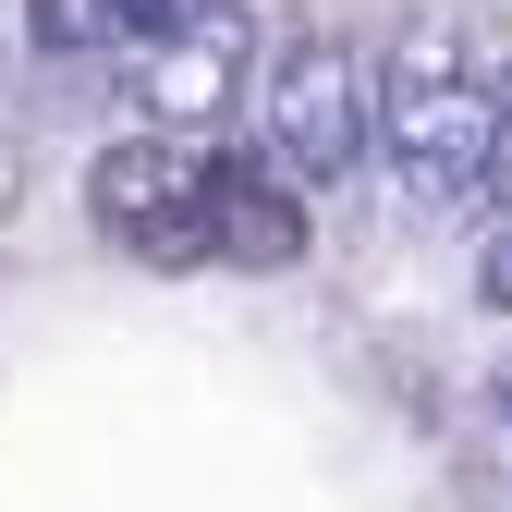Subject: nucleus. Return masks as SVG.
I'll return each mask as SVG.
<instances>
[{
	"label": "nucleus",
	"mask_w": 512,
	"mask_h": 512,
	"mask_svg": "<svg viewBox=\"0 0 512 512\" xmlns=\"http://www.w3.org/2000/svg\"><path fill=\"white\" fill-rule=\"evenodd\" d=\"M122 25L147 37L135 86H147V110L171 135L183 122H220L244 98V0H122Z\"/></svg>",
	"instance_id": "nucleus-4"
},
{
	"label": "nucleus",
	"mask_w": 512,
	"mask_h": 512,
	"mask_svg": "<svg viewBox=\"0 0 512 512\" xmlns=\"http://www.w3.org/2000/svg\"><path fill=\"white\" fill-rule=\"evenodd\" d=\"M86 208L122 256H147V269H196V256H220V159L196 135H122L98 171H86Z\"/></svg>",
	"instance_id": "nucleus-2"
},
{
	"label": "nucleus",
	"mask_w": 512,
	"mask_h": 512,
	"mask_svg": "<svg viewBox=\"0 0 512 512\" xmlns=\"http://www.w3.org/2000/svg\"><path fill=\"white\" fill-rule=\"evenodd\" d=\"M378 135H391L415 196H464V183L500 171V135H512V86L476 74V49L452 25H415L391 61H378Z\"/></svg>",
	"instance_id": "nucleus-1"
},
{
	"label": "nucleus",
	"mask_w": 512,
	"mask_h": 512,
	"mask_svg": "<svg viewBox=\"0 0 512 512\" xmlns=\"http://www.w3.org/2000/svg\"><path fill=\"white\" fill-rule=\"evenodd\" d=\"M110 25H122V0H25V37H37V49H61V61L98 49Z\"/></svg>",
	"instance_id": "nucleus-6"
},
{
	"label": "nucleus",
	"mask_w": 512,
	"mask_h": 512,
	"mask_svg": "<svg viewBox=\"0 0 512 512\" xmlns=\"http://www.w3.org/2000/svg\"><path fill=\"white\" fill-rule=\"evenodd\" d=\"M378 98V74L342 49V37H293L281 61H269V86H256V110H269V159L293 171V183H330V171H354V147H366V110Z\"/></svg>",
	"instance_id": "nucleus-3"
},
{
	"label": "nucleus",
	"mask_w": 512,
	"mask_h": 512,
	"mask_svg": "<svg viewBox=\"0 0 512 512\" xmlns=\"http://www.w3.org/2000/svg\"><path fill=\"white\" fill-rule=\"evenodd\" d=\"M220 256L232 269H293L305 256V196L281 159H220Z\"/></svg>",
	"instance_id": "nucleus-5"
}]
</instances>
